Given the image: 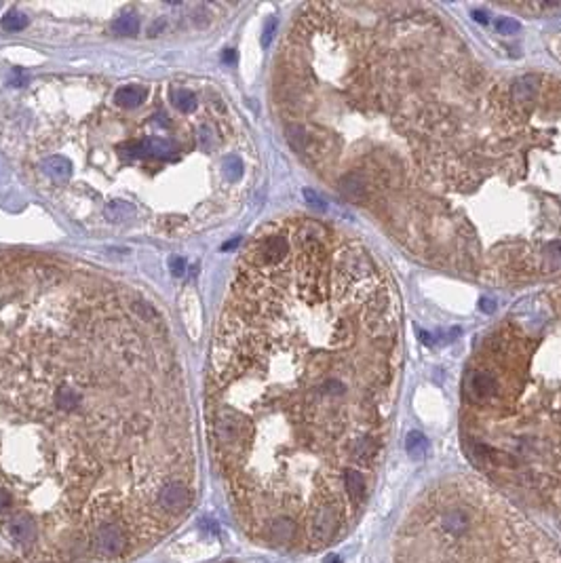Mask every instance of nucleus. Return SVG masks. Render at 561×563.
Returning <instances> with one entry per match:
<instances>
[{
    "label": "nucleus",
    "mask_w": 561,
    "mask_h": 563,
    "mask_svg": "<svg viewBox=\"0 0 561 563\" xmlns=\"http://www.w3.org/2000/svg\"><path fill=\"white\" fill-rule=\"evenodd\" d=\"M395 287L312 220L247 249L215 336L209 432L258 538L317 551L361 519L399 374Z\"/></svg>",
    "instance_id": "1"
},
{
    "label": "nucleus",
    "mask_w": 561,
    "mask_h": 563,
    "mask_svg": "<svg viewBox=\"0 0 561 563\" xmlns=\"http://www.w3.org/2000/svg\"><path fill=\"white\" fill-rule=\"evenodd\" d=\"M524 304L475 352L466 437L485 468L561 487V289Z\"/></svg>",
    "instance_id": "2"
},
{
    "label": "nucleus",
    "mask_w": 561,
    "mask_h": 563,
    "mask_svg": "<svg viewBox=\"0 0 561 563\" xmlns=\"http://www.w3.org/2000/svg\"><path fill=\"white\" fill-rule=\"evenodd\" d=\"M131 545L134 543H131L129 528H125L123 521L100 523L98 528L91 530V536H89V549L106 559L123 557L131 549Z\"/></svg>",
    "instance_id": "3"
},
{
    "label": "nucleus",
    "mask_w": 561,
    "mask_h": 563,
    "mask_svg": "<svg viewBox=\"0 0 561 563\" xmlns=\"http://www.w3.org/2000/svg\"><path fill=\"white\" fill-rule=\"evenodd\" d=\"M194 494L182 479L167 481L156 494V509L167 515H182L192 506Z\"/></svg>",
    "instance_id": "4"
},
{
    "label": "nucleus",
    "mask_w": 561,
    "mask_h": 563,
    "mask_svg": "<svg viewBox=\"0 0 561 563\" xmlns=\"http://www.w3.org/2000/svg\"><path fill=\"white\" fill-rule=\"evenodd\" d=\"M38 523L28 513H11L4 521V534L8 540L23 549H30L38 543Z\"/></svg>",
    "instance_id": "5"
},
{
    "label": "nucleus",
    "mask_w": 561,
    "mask_h": 563,
    "mask_svg": "<svg viewBox=\"0 0 561 563\" xmlns=\"http://www.w3.org/2000/svg\"><path fill=\"white\" fill-rule=\"evenodd\" d=\"M40 169H42L45 175H49V177L55 179V182H66V179L72 175V162H70V158L59 156V154H51V156H47V158L40 162Z\"/></svg>",
    "instance_id": "6"
},
{
    "label": "nucleus",
    "mask_w": 561,
    "mask_h": 563,
    "mask_svg": "<svg viewBox=\"0 0 561 563\" xmlns=\"http://www.w3.org/2000/svg\"><path fill=\"white\" fill-rule=\"evenodd\" d=\"M146 97H148V91H146L143 87H138V85L121 87V89H117V93H114V102H117V106L123 108V110H134V108H138V106H141V104L146 102Z\"/></svg>",
    "instance_id": "7"
},
{
    "label": "nucleus",
    "mask_w": 561,
    "mask_h": 563,
    "mask_svg": "<svg viewBox=\"0 0 561 563\" xmlns=\"http://www.w3.org/2000/svg\"><path fill=\"white\" fill-rule=\"evenodd\" d=\"M104 218L110 220V222H129L136 218V207L123 198H117V201H110L106 203L104 207Z\"/></svg>",
    "instance_id": "8"
},
{
    "label": "nucleus",
    "mask_w": 561,
    "mask_h": 563,
    "mask_svg": "<svg viewBox=\"0 0 561 563\" xmlns=\"http://www.w3.org/2000/svg\"><path fill=\"white\" fill-rule=\"evenodd\" d=\"M171 102L184 114H192L199 108V97L186 87H171Z\"/></svg>",
    "instance_id": "9"
},
{
    "label": "nucleus",
    "mask_w": 561,
    "mask_h": 563,
    "mask_svg": "<svg viewBox=\"0 0 561 563\" xmlns=\"http://www.w3.org/2000/svg\"><path fill=\"white\" fill-rule=\"evenodd\" d=\"M112 30H114V34H119V36H136L138 30H140V19H138V15H134V13L121 15V17L112 23Z\"/></svg>",
    "instance_id": "10"
},
{
    "label": "nucleus",
    "mask_w": 561,
    "mask_h": 563,
    "mask_svg": "<svg viewBox=\"0 0 561 563\" xmlns=\"http://www.w3.org/2000/svg\"><path fill=\"white\" fill-rule=\"evenodd\" d=\"M222 175L226 177V182L235 184L243 177V162L237 154H228L222 160Z\"/></svg>",
    "instance_id": "11"
},
{
    "label": "nucleus",
    "mask_w": 561,
    "mask_h": 563,
    "mask_svg": "<svg viewBox=\"0 0 561 563\" xmlns=\"http://www.w3.org/2000/svg\"><path fill=\"white\" fill-rule=\"evenodd\" d=\"M28 25V17L19 11H8L4 17H2V28L6 32H19Z\"/></svg>",
    "instance_id": "12"
},
{
    "label": "nucleus",
    "mask_w": 561,
    "mask_h": 563,
    "mask_svg": "<svg viewBox=\"0 0 561 563\" xmlns=\"http://www.w3.org/2000/svg\"><path fill=\"white\" fill-rule=\"evenodd\" d=\"M13 509H15V500H13V496H11L6 490L0 487V515H6V513H11Z\"/></svg>",
    "instance_id": "13"
},
{
    "label": "nucleus",
    "mask_w": 561,
    "mask_h": 563,
    "mask_svg": "<svg viewBox=\"0 0 561 563\" xmlns=\"http://www.w3.org/2000/svg\"><path fill=\"white\" fill-rule=\"evenodd\" d=\"M171 271H173L175 277H182L184 271H186V262H184L182 258H173V260H171Z\"/></svg>",
    "instance_id": "14"
},
{
    "label": "nucleus",
    "mask_w": 561,
    "mask_h": 563,
    "mask_svg": "<svg viewBox=\"0 0 561 563\" xmlns=\"http://www.w3.org/2000/svg\"><path fill=\"white\" fill-rule=\"evenodd\" d=\"M224 59H226V61H232V59H235V51H228V53L224 55Z\"/></svg>",
    "instance_id": "15"
}]
</instances>
